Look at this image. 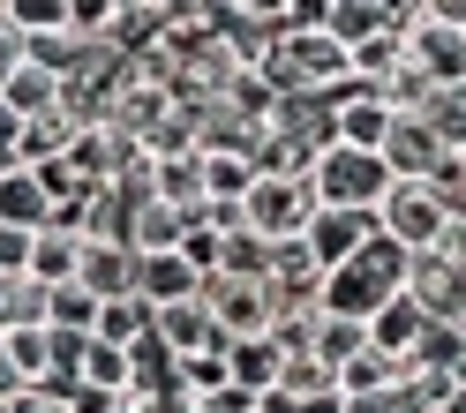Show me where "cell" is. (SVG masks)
<instances>
[{
  "instance_id": "1",
  "label": "cell",
  "mask_w": 466,
  "mask_h": 413,
  "mask_svg": "<svg viewBox=\"0 0 466 413\" xmlns=\"http://www.w3.org/2000/svg\"><path fill=\"white\" fill-rule=\"evenodd\" d=\"M399 278H406V248H391L384 233H376V241H369L354 263H339V271L324 278V308L369 323L384 301H399Z\"/></svg>"
},
{
  "instance_id": "35",
  "label": "cell",
  "mask_w": 466,
  "mask_h": 413,
  "mask_svg": "<svg viewBox=\"0 0 466 413\" xmlns=\"http://www.w3.org/2000/svg\"><path fill=\"white\" fill-rule=\"evenodd\" d=\"M248 413H301V406L286 398V391H264V398H248Z\"/></svg>"
},
{
  "instance_id": "9",
  "label": "cell",
  "mask_w": 466,
  "mask_h": 413,
  "mask_svg": "<svg viewBox=\"0 0 466 413\" xmlns=\"http://www.w3.org/2000/svg\"><path fill=\"white\" fill-rule=\"evenodd\" d=\"M279 376H286V353H279L271 338H233V346H226L233 398H264V391H279Z\"/></svg>"
},
{
  "instance_id": "25",
  "label": "cell",
  "mask_w": 466,
  "mask_h": 413,
  "mask_svg": "<svg viewBox=\"0 0 466 413\" xmlns=\"http://www.w3.org/2000/svg\"><path fill=\"white\" fill-rule=\"evenodd\" d=\"M399 376H414V368L369 346V353H354V361L339 368V398H369V391H384V383H399Z\"/></svg>"
},
{
  "instance_id": "15",
  "label": "cell",
  "mask_w": 466,
  "mask_h": 413,
  "mask_svg": "<svg viewBox=\"0 0 466 413\" xmlns=\"http://www.w3.org/2000/svg\"><path fill=\"white\" fill-rule=\"evenodd\" d=\"M181 233H188V218L173 211V203H158V196L128 203V256H173Z\"/></svg>"
},
{
  "instance_id": "11",
  "label": "cell",
  "mask_w": 466,
  "mask_h": 413,
  "mask_svg": "<svg viewBox=\"0 0 466 413\" xmlns=\"http://www.w3.org/2000/svg\"><path fill=\"white\" fill-rule=\"evenodd\" d=\"M324 31L354 53V45H369V38L399 31V0H324Z\"/></svg>"
},
{
  "instance_id": "23",
  "label": "cell",
  "mask_w": 466,
  "mask_h": 413,
  "mask_svg": "<svg viewBox=\"0 0 466 413\" xmlns=\"http://www.w3.org/2000/svg\"><path fill=\"white\" fill-rule=\"evenodd\" d=\"M0 346H8L23 391H46V383H53V331H46V323H38V331H0Z\"/></svg>"
},
{
  "instance_id": "2",
  "label": "cell",
  "mask_w": 466,
  "mask_h": 413,
  "mask_svg": "<svg viewBox=\"0 0 466 413\" xmlns=\"http://www.w3.org/2000/svg\"><path fill=\"white\" fill-rule=\"evenodd\" d=\"M384 188H391V173H384V158H376V151H346V143H331V151L309 166L316 211H361V218H376Z\"/></svg>"
},
{
  "instance_id": "31",
  "label": "cell",
  "mask_w": 466,
  "mask_h": 413,
  "mask_svg": "<svg viewBox=\"0 0 466 413\" xmlns=\"http://www.w3.org/2000/svg\"><path fill=\"white\" fill-rule=\"evenodd\" d=\"M429 196H436V211H444L451 226H466V158H444V166H436Z\"/></svg>"
},
{
  "instance_id": "7",
  "label": "cell",
  "mask_w": 466,
  "mask_h": 413,
  "mask_svg": "<svg viewBox=\"0 0 466 413\" xmlns=\"http://www.w3.org/2000/svg\"><path fill=\"white\" fill-rule=\"evenodd\" d=\"M399 293H406V301H414L429 323H451L459 316V293H466V278L451 271V256H406V278H399Z\"/></svg>"
},
{
  "instance_id": "5",
  "label": "cell",
  "mask_w": 466,
  "mask_h": 413,
  "mask_svg": "<svg viewBox=\"0 0 466 413\" xmlns=\"http://www.w3.org/2000/svg\"><path fill=\"white\" fill-rule=\"evenodd\" d=\"M309 218H316V196H309V181H256V188L241 196V226H248L264 248H279V241H301V233H309Z\"/></svg>"
},
{
  "instance_id": "33",
  "label": "cell",
  "mask_w": 466,
  "mask_h": 413,
  "mask_svg": "<svg viewBox=\"0 0 466 413\" xmlns=\"http://www.w3.org/2000/svg\"><path fill=\"white\" fill-rule=\"evenodd\" d=\"M8 413H76V398L46 383V391H15V398H8Z\"/></svg>"
},
{
  "instance_id": "12",
  "label": "cell",
  "mask_w": 466,
  "mask_h": 413,
  "mask_svg": "<svg viewBox=\"0 0 466 413\" xmlns=\"http://www.w3.org/2000/svg\"><path fill=\"white\" fill-rule=\"evenodd\" d=\"M76 263H83V233L53 218L46 233H31V271H23V278L53 293V286H76Z\"/></svg>"
},
{
  "instance_id": "28",
  "label": "cell",
  "mask_w": 466,
  "mask_h": 413,
  "mask_svg": "<svg viewBox=\"0 0 466 413\" xmlns=\"http://www.w3.org/2000/svg\"><path fill=\"white\" fill-rule=\"evenodd\" d=\"M91 323H98V301L83 286H53L46 293V331H76V338H91Z\"/></svg>"
},
{
  "instance_id": "17",
  "label": "cell",
  "mask_w": 466,
  "mask_h": 413,
  "mask_svg": "<svg viewBox=\"0 0 466 413\" xmlns=\"http://www.w3.org/2000/svg\"><path fill=\"white\" fill-rule=\"evenodd\" d=\"M76 391H98V398H128L136 391V353L121 346H83V368H76Z\"/></svg>"
},
{
  "instance_id": "19",
  "label": "cell",
  "mask_w": 466,
  "mask_h": 413,
  "mask_svg": "<svg viewBox=\"0 0 466 413\" xmlns=\"http://www.w3.org/2000/svg\"><path fill=\"white\" fill-rule=\"evenodd\" d=\"M421 121L436 128V143H444L451 158H466V76L459 83H436V91L421 98Z\"/></svg>"
},
{
  "instance_id": "3",
  "label": "cell",
  "mask_w": 466,
  "mask_h": 413,
  "mask_svg": "<svg viewBox=\"0 0 466 413\" xmlns=\"http://www.w3.org/2000/svg\"><path fill=\"white\" fill-rule=\"evenodd\" d=\"M196 301L211 308V323H218L226 346L233 338H271V323H279V293L264 278H203Z\"/></svg>"
},
{
  "instance_id": "26",
  "label": "cell",
  "mask_w": 466,
  "mask_h": 413,
  "mask_svg": "<svg viewBox=\"0 0 466 413\" xmlns=\"http://www.w3.org/2000/svg\"><path fill=\"white\" fill-rule=\"evenodd\" d=\"M376 338H369V323H354V316H331L324 308V323H316V361H331V368H346L354 353H369Z\"/></svg>"
},
{
  "instance_id": "27",
  "label": "cell",
  "mask_w": 466,
  "mask_h": 413,
  "mask_svg": "<svg viewBox=\"0 0 466 413\" xmlns=\"http://www.w3.org/2000/svg\"><path fill=\"white\" fill-rule=\"evenodd\" d=\"M279 391L294 398V406H316V398H339V368H331V361H316V353H301V361H286V376H279Z\"/></svg>"
},
{
  "instance_id": "22",
  "label": "cell",
  "mask_w": 466,
  "mask_h": 413,
  "mask_svg": "<svg viewBox=\"0 0 466 413\" xmlns=\"http://www.w3.org/2000/svg\"><path fill=\"white\" fill-rule=\"evenodd\" d=\"M421 308L414 301H406V293H399V301H384V308H376L369 316V338H376V353H391V361H406V353H414V338H421Z\"/></svg>"
},
{
  "instance_id": "14",
  "label": "cell",
  "mask_w": 466,
  "mask_h": 413,
  "mask_svg": "<svg viewBox=\"0 0 466 413\" xmlns=\"http://www.w3.org/2000/svg\"><path fill=\"white\" fill-rule=\"evenodd\" d=\"M331 128H339L346 151H384L391 113H384V98H369V91H339L331 98Z\"/></svg>"
},
{
  "instance_id": "38",
  "label": "cell",
  "mask_w": 466,
  "mask_h": 413,
  "mask_svg": "<svg viewBox=\"0 0 466 413\" xmlns=\"http://www.w3.org/2000/svg\"><path fill=\"white\" fill-rule=\"evenodd\" d=\"M0 413H8V406H0Z\"/></svg>"
},
{
  "instance_id": "6",
  "label": "cell",
  "mask_w": 466,
  "mask_h": 413,
  "mask_svg": "<svg viewBox=\"0 0 466 413\" xmlns=\"http://www.w3.org/2000/svg\"><path fill=\"white\" fill-rule=\"evenodd\" d=\"M384 173L391 181H436V166H444L451 151L436 143V128L421 121V113H391V128H384Z\"/></svg>"
},
{
  "instance_id": "29",
  "label": "cell",
  "mask_w": 466,
  "mask_h": 413,
  "mask_svg": "<svg viewBox=\"0 0 466 413\" xmlns=\"http://www.w3.org/2000/svg\"><path fill=\"white\" fill-rule=\"evenodd\" d=\"M264 263H271V248L241 226V233H218V271L211 278H264Z\"/></svg>"
},
{
  "instance_id": "10",
  "label": "cell",
  "mask_w": 466,
  "mask_h": 413,
  "mask_svg": "<svg viewBox=\"0 0 466 413\" xmlns=\"http://www.w3.org/2000/svg\"><path fill=\"white\" fill-rule=\"evenodd\" d=\"M76 286L91 293V301H121V293H136V256H128L121 241H83Z\"/></svg>"
},
{
  "instance_id": "4",
  "label": "cell",
  "mask_w": 466,
  "mask_h": 413,
  "mask_svg": "<svg viewBox=\"0 0 466 413\" xmlns=\"http://www.w3.org/2000/svg\"><path fill=\"white\" fill-rule=\"evenodd\" d=\"M444 211H436V196H429V181H391L384 188V203H376V233H384L391 248H406V256H429L436 241H444Z\"/></svg>"
},
{
  "instance_id": "32",
  "label": "cell",
  "mask_w": 466,
  "mask_h": 413,
  "mask_svg": "<svg viewBox=\"0 0 466 413\" xmlns=\"http://www.w3.org/2000/svg\"><path fill=\"white\" fill-rule=\"evenodd\" d=\"M23 271H31V233L0 226V278H23Z\"/></svg>"
},
{
  "instance_id": "37",
  "label": "cell",
  "mask_w": 466,
  "mask_h": 413,
  "mask_svg": "<svg viewBox=\"0 0 466 413\" xmlns=\"http://www.w3.org/2000/svg\"><path fill=\"white\" fill-rule=\"evenodd\" d=\"M451 331H459V338H466V293H459V316H451Z\"/></svg>"
},
{
  "instance_id": "20",
  "label": "cell",
  "mask_w": 466,
  "mask_h": 413,
  "mask_svg": "<svg viewBox=\"0 0 466 413\" xmlns=\"http://www.w3.org/2000/svg\"><path fill=\"white\" fill-rule=\"evenodd\" d=\"M91 338H98V346H121V353H136L143 338H151V308H143L136 293H121V301H98Z\"/></svg>"
},
{
  "instance_id": "30",
  "label": "cell",
  "mask_w": 466,
  "mask_h": 413,
  "mask_svg": "<svg viewBox=\"0 0 466 413\" xmlns=\"http://www.w3.org/2000/svg\"><path fill=\"white\" fill-rule=\"evenodd\" d=\"M406 61V45H399V31H384V38H369V45H354V91H369V83H384L391 68Z\"/></svg>"
},
{
  "instance_id": "8",
  "label": "cell",
  "mask_w": 466,
  "mask_h": 413,
  "mask_svg": "<svg viewBox=\"0 0 466 413\" xmlns=\"http://www.w3.org/2000/svg\"><path fill=\"white\" fill-rule=\"evenodd\" d=\"M301 241H309V256L324 263V278H331L339 263H354V256L376 241V218H361V211H316Z\"/></svg>"
},
{
  "instance_id": "36",
  "label": "cell",
  "mask_w": 466,
  "mask_h": 413,
  "mask_svg": "<svg viewBox=\"0 0 466 413\" xmlns=\"http://www.w3.org/2000/svg\"><path fill=\"white\" fill-rule=\"evenodd\" d=\"M15 391H23V383H15V361H8V346H0V406H8Z\"/></svg>"
},
{
  "instance_id": "16",
  "label": "cell",
  "mask_w": 466,
  "mask_h": 413,
  "mask_svg": "<svg viewBox=\"0 0 466 413\" xmlns=\"http://www.w3.org/2000/svg\"><path fill=\"white\" fill-rule=\"evenodd\" d=\"M0 226H15V233H46V226H53V196L38 188L31 166L0 173Z\"/></svg>"
},
{
  "instance_id": "18",
  "label": "cell",
  "mask_w": 466,
  "mask_h": 413,
  "mask_svg": "<svg viewBox=\"0 0 466 413\" xmlns=\"http://www.w3.org/2000/svg\"><path fill=\"white\" fill-rule=\"evenodd\" d=\"M151 196L173 203V211L196 226L203 211H211V196H203V158H166V166H158V181H151Z\"/></svg>"
},
{
  "instance_id": "13",
  "label": "cell",
  "mask_w": 466,
  "mask_h": 413,
  "mask_svg": "<svg viewBox=\"0 0 466 413\" xmlns=\"http://www.w3.org/2000/svg\"><path fill=\"white\" fill-rule=\"evenodd\" d=\"M196 271L181 263V248L173 256H136V301L143 308H173V301H196Z\"/></svg>"
},
{
  "instance_id": "21",
  "label": "cell",
  "mask_w": 466,
  "mask_h": 413,
  "mask_svg": "<svg viewBox=\"0 0 466 413\" xmlns=\"http://www.w3.org/2000/svg\"><path fill=\"white\" fill-rule=\"evenodd\" d=\"M0 106H8L15 121H46V113H61V76H46V68L23 61V68H15V83L0 91Z\"/></svg>"
},
{
  "instance_id": "34",
  "label": "cell",
  "mask_w": 466,
  "mask_h": 413,
  "mask_svg": "<svg viewBox=\"0 0 466 413\" xmlns=\"http://www.w3.org/2000/svg\"><path fill=\"white\" fill-rule=\"evenodd\" d=\"M15 68H23V38H8V31H0V91L15 83Z\"/></svg>"
},
{
  "instance_id": "24",
  "label": "cell",
  "mask_w": 466,
  "mask_h": 413,
  "mask_svg": "<svg viewBox=\"0 0 466 413\" xmlns=\"http://www.w3.org/2000/svg\"><path fill=\"white\" fill-rule=\"evenodd\" d=\"M196 158H203V196L211 203H241L256 188V166L241 151H196Z\"/></svg>"
}]
</instances>
